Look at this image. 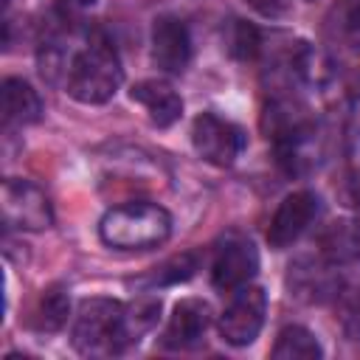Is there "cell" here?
<instances>
[{"instance_id":"d6986e66","label":"cell","mask_w":360,"mask_h":360,"mask_svg":"<svg viewBox=\"0 0 360 360\" xmlns=\"http://www.w3.org/2000/svg\"><path fill=\"white\" fill-rule=\"evenodd\" d=\"M194 270H197V256H194V253H180V256H172V259H166L163 264H158V267L143 278V284H149V287L177 284V281L191 278Z\"/></svg>"},{"instance_id":"6da1fadb","label":"cell","mask_w":360,"mask_h":360,"mask_svg":"<svg viewBox=\"0 0 360 360\" xmlns=\"http://www.w3.org/2000/svg\"><path fill=\"white\" fill-rule=\"evenodd\" d=\"M98 233H101V239L110 248H118V250H146V248H155V245L169 239L172 217L158 202L132 200V202L110 208L101 217Z\"/></svg>"},{"instance_id":"52a82bcc","label":"cell","mask_w":360,"mask_h":360,"mask_svg":"<svg viewBox=\"0 0 360 360\" xmlns=\"http://www.w3.org/2000/svg\"><path fill=\"white\" fill-rule=\"evenodd\" d=\"M259 270V253L250 239H228L211 264V281L222 292H233L250 284Z\"/></svg>"},{"instance_id":"9c48e42d","label":"cell","mask_w":360,"mask_h":360,"mask_svg":"<svg viewBox=\"0 0 360 360\" xmlns=\"http://www.w3.org/2000/svg\"><path fill=\"white\" fill-rule=\"evenodd\" d=\"M191 59V37L183 20L163 14L152 25V62L163 73H183Z\"/></svg>"},{"instance_id":"5bb4252c","label":"cell","mask_w":360,"mask_h":360,"mask_svg":"<svg viewBox=\"0 0 360 360\" xmlns=\"http://www.w3.org/2000/svg\"><path fill=\"white\" fill-rule=\"evenodd\" d=\"M70 315V298L68 290L59 284H51L39 292V301L31 315V326L37 332H59Z\"/></svg>"},{"instance_id":"8fae6325","label":"cell","mask_w":360,"mask_h":360,"mask_svg":"<svg viewBox=\"0 0 360 360\" xmlns=\"http://www.w3.org/2000/svg\"><path fill=\"white\" fill-rule=\"evenodd\" d=\"M129 96H132V101H138L146 110V115L155 127H172L183 112V98L174 93L172 84H166L160 79L138 82L129 90Z\"/></svg>"},{"instance_id":"ba28073f","label":"cell","mask_w":360,"mask_h":360,"mask_svg":"<svg viewBox=\"0 0 360 360\" xmlns=\"http://www.w3.org/2000/svg\"><path fill=\"white\" fill-rule=\"evenodd\" d=\"M318 217V197L312 191H292L281 200V205L276 208L270 228H267V242L270 248L281 250L287 245H292Z\"/></svg>"},{"instance_id":"2e32d148","label":"cell","mask_w":360,"mask_h":360,"mask_svg":"<svg viewBox=\"0 0 360 360\" xmlns=\"http://www.w3.org/2000/svg\"><path fill=\"white\" fill-rule=\"evenodd\" d=\"M270 354L276 360H318L323 354V349L309 329L292 323V326H284L278 332Z\"/></svg>"},{"instance_id":"5b68a950","label":"cell","mask_w":360,"mask_h":360,"mask_svg":"<svg viewBox=\"0 0 360 360\" xmlns=\"http://www.w3.org/2000/svg\"><path fill=\"white\" fill-rule=\"evenodd\" d=\"M191 143L205 163L231 166L245 149V132L214 112H200L191 124Z\"/></svg>"},{"instance_id":"e0dca14e","label":"cell","mask_w":360,"mask_h":360,"mask_svg":"<svg viewBox=\"0 0 360 360\" xmlns=\"http://www.w3.org/2000/svg\"><path fill=\"white\" fill-rule=\"evenodd\" d=\"M160 315V298H138L132 304L124 307V349H129L132 343H138L155 323Z\"/></svg>"},{"instance_id":"7a4b0ae2","label":"cell","mask_w":360,"mask_h":360,"mask_svg":"<svg viewBox=\"0 0 360 360\" xmlns=\"http://www.w3.org/2000/svg\"><path fill=\"white\" fill-rule=\"evenodd\" d=\"M121 79L124 70L115 48L107 39H93L68 62L65 87L82 104H104L121 87Z\"/></svg>"},{"instance_id":"7c38bea8","label":"cell","mask_w":360,"mask_h":360,"mask_svg":"<svg viewBox=\"0 0 360 360\" xmlns=\"http://www.w3.org/2000/svg\"><path fill=\"white\" fill-rule=\"evenodd\" d=\"M321 253L329 264H354L360 262V222L357 219H335L323 228Z\"/></svg>"},{"instance_id":"9a60e30c","label":"cell","mask_w":360,"mask_h":360,"mask_svg":"<svg viewBox=\"0 0 360 360\" xmlns=\"http://www.w3.org/2000/svg\"><path fill=\"white\" fill-rule=\"evenodd\" d=\"M290 290L301 298L309 301H323L326 295L335 298L338 284L329 278V273L321 264H309V262H298L290 267Z\"/></svg>"},{"instance_id":"3957f363","label":"cell","mask_w":360,"mask_h":360,"mask_svg":"<svg viewBox=\"0 0 360 360\" xmlns=\"http://www.w3.org/2000/svg\"><path fill=\"white\" fill-rule=\"evenodd\" d=\"M73 346L87 357L124 352V304L115 298H84L73 321Z\"/></svg>"},{"instance_id":"30bf717a","label":"cell","mask_w":360,"mask_h":360,"mask_svg":"<svg viewBox=\"0 0 360 360\" xmlns=\"http://www.w3.org/2000/svg\"><path fill=\"white\" fill-rule=\"evenodd\" d=\"M208 323H211V307L202 298H183L174 304V312L163 332V346L166 349H191L202 340Z\"/></svg>"},{"instance_id":"4fadbf2b","label":"cell","mask_w":360,"mask_h":360,"mask_svg":"<svg viewBox=\"0 0 360 360\" xmlns=\"http://www.w3.org/2000/svg\"><path fill=\"white\" fill-rule=\"evenodd\" d=\"M42 115V101L37 90L22 79H6L3 82V118L6 124H34Z\"/></svg>"},{"instance_id":"7402d4cb","label":"cell","mask_w":360,"mask_h":360,"mask_svg":"<svg viewBox=\"0 0 360 360\" xmlns=\"http://www.w3.org/2000/svg\"><path fill=\"white\" fill-rule=\"evenodd\" d=\"M253 11H259L262 17H281L290 11V0H245Z\"/></svg>"},{"instance_id":"ffe728a7","label":"cell","mask_w":360,"mask_h":360,"mask_svg":"<svg viewBox=\"0 0 360 360\" xmlns=\"http://www.w3.org/2000/svg\"><path fill=\"white\" fill-rule=\"evenodd\" d=\"M228 51L236 59H253L259 53V31L250 22L233 20L228 28Z\"/></svg>"},{"instance_id":"ac0fdd59","label":"cell","mask_w":360,"mask_h":360,"mask_svg":"<svg viewBox=\"0 0 360 360\" xmlns=\"http://www.w3.org/2000/svg\"><path fill=\"white\" fill-rule=\"evenodd\" d=\"M335 318L349 340H360V284H346L335 292Z\"/></svg>"},{"instance_id":"277c9868","label":"cell","mask_w":360,"mask_h":360,"mask_svg":"<svg viewBox=\"0 0 360 360\" xmlns=\"http://www.w3.org/2000/svg\"><path fill=\"white\" fill-rule=\"evenodd\" d=\"M3 222H6V228L45 231L53 225L51 200L31 180L8 177L3 183Z\"/></svg>"},{"instance_id":"8992f818","label":"cell","mask_w":360,"mask_h":360,"mask_svg":"<svg viewBox=\"0 0 360 360\" xmlns=\"http://www.w3.org/2000/svg\"><path fill=\"white\" fill-rule=\"evenodd\" d=\"M267 312V295L262 287H242L236 290V298L225 307L219 315V335L231 346H248L262 332Z\"/></svg>"},{"instance_id":"603a6c76","label":"cell","mask_w":360,"mask_h":360,"mask_svg":"<svg viewBox=\"0 0 360 360\" xmlns=\"http://www.w3.org/2000/svg\"><path fill=\"white\" fill-rule=\"evenodd\" d=\"M346 28L354 31L360 37V0H352L349 3V11H346Z\"/></svg>"},{"instance_id":"44dd1931","label":"cell","mask_w":360,"mask_h":360,"mask_svg":"<svg viewBox=\"0 0 360 360\" xmlns=\"http://www.w3.org/2000/svg\"><path fill=\"white\" fill-rule=\"evenodd\" d=\"M340 200L352 208H360V169L346 174L343 186H340Z\"/></svg>"},{"instance_id":"cb8c5ba5","label":"cell","mask_w":360,"mask_h":360,"mask_svg":"<svg viewBox=\"0 0 360 360\" xmlns=\"http://www.w3.org/2000/svg\"><path fill=\"white\" fill-rule=\"evenodd\" d=\"M70 3H79V6H90L93 0H70Z\"/></svg>"}]
</instances>
